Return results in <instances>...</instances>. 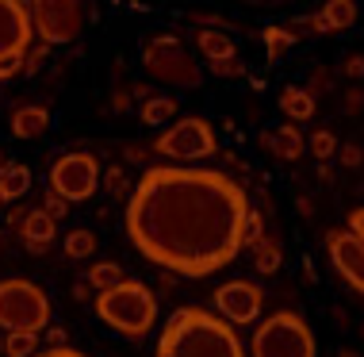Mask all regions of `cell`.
Segmentation results:
<instances>
[{
  "label": "cell",
  "mask_w": 364,
  "mask_h": 357,
  "mask_svg": "<svg viewBox=\"0 0 364 357\" xmlns=\"http://www.w3.org/2000/svg\"><path fill=\"white\" fill-rule=\"evenodd\" d=\"M250 196L223 170L157 165L127 200V238L146 262L176 276H211L238 257Z\"/></svg>",
  "instance_id": "1"
},
{
  "label": "cell",
  "mask_w": 364,
  "mask_h": 357,
  "mask_svg": "<svg viewBox=\"0 0 364 357\" xmlns=\"http://www.w3.org/2000/svg\"><path fill=\"white\" fill-rule=\"evenodd\" d=\"M157 357H250L238 326L208 307H181L157 338Z\"/></svg>",
  "instance_id": "2"
},
{
  "label": "cell",
  "mask_w": 364,
  "mask_h": 357,
  "mask_svg": "<svg viewBox=\"0 0 364 357\" xmlns=\"http://www.w3.org/2000/svg\"><path fill=\"white\" fill-rule=\"evenodd\" d=\"M96 315L123 338H146L157 323V296L142 281L123 276L119 284L96 296Z\"/></svg>",
  "instance_id": "3"
},
{
  "label": "cell",
  "mask_w": 364,
  "mask_h": 357,
  "mask_svg": "<svg viewBox=\"0 0 364 357\" xmlns=\"http://www.w3.org/2000/svg\"><path fill=\"white\" fill-rule=\"evenodd\" d=\"M139 54H142V66L154 81H161L169 88H200L203 85V66L184 46V38H176L169 31H157L150 38H142Z\"/></svg>",
  "instance_id": "4"
},
{
  "label": "cell",
  "mask_w": 364,
  "mask_h": 357,
  "mask_svg": "<svg viewBox=\"0 0 364 357\" xmlns=\"http://www.w3.org/2000/svg\"><path fill=\"white\" fill-rule=\"evenodd\" d=\"M250 357H318V342L303 315L277 311L257 323L250 338Z\"/></svg>",
  "instance_id": "5"
},
{
  "label": "cell",
  "mask_w": 364,
  "mask_h": 357,
  "mask_svg": "<svg viewBox=\"0 0 364 357\" xmlns=\"http://www.w3.org/2000/svg\"><path fill=\"white\" fill-rule=\"evenodd\" d=\"M0 326L4 331H46L50 326V296L27 276L0 281Z\"/></svg>",
  "instance_id": "6"
},
{
  "label": "cell",
  "mask_w": 364,
  "mask_h": 357,
  "mask_svg": "<svg viewBox=\"0 0 364 357\" xmlns=\"http://www.w3.org/2000/svg\"><path fill=\"white\" fill-rule=\"evenodd\" d=\"M31 0H0V81L23 73L27 51L35 46Z\"/></svg>",
  "instance_id": "7"
},
{
  "label": "cell",
  "mask_w": 364,
  "mask_h": 357,
  "mask_svg": "<svg viewBox=\"0 0 364 357\" xmlns=\"http://www.w3.org/2000/svg\"><path fill=\"white\" fill-rule=\"evenodd\" d=\"M154 154L169 162H203L219 154V135L203 115H181L176 123H165V131L154 138Z\"/></svg>",
  "instance_id": "8"
},
{
  "label": "cell",
  "mask_w": 364,
  "mask_h": 357,
  "mask_svg": "<svg viewBox=\"0 0 364 357\" xmlns=\"http://www.w3.org/2000/svg\"><path fill=\"white\" fill-rule=\"evenodd\" d=\"M35 35L46 46H70L85 31V4L81 0H31Z\"/></svg>",
  "instance_id": "9"
},
{
  "label": "cell",
  "mask_w": 364,
  "mask_h": 357,
  "mask_svg": "<svg viewBox=\"0 0 364 357\" xmlns=\"http://www.w3.org/2000/svg\"><path fill=\"white\" fill-rule=\"evenodd\" d=\"M100 177H104L100 162L88 150H70L50 165V188L58 196H65L70 204H85L100 188Z\"/></svg>",
  "instance_id": "10"
},
{
  "label": "cell",
  "mask_w": 364,
  "mask_h": 357,
  "mask_svg": "<svg viewBox=\"0 0 364 357\" xmlns=\"http://www.w3.org/2000/svg\"><path fill=\"white\" fill-rule=\"evenodd\" d=\"M261 307H264V292L253 281H226L215 289V311H219L223 319H230L234 326L257 323Z\"/></svg>",
  "instance_id": "11"
},
{
  "label": "cell",
  "mask_w": 364,
  "mask_h": 357,
  "mask_svg": "<svg viewBox=\"0 0 364 357\" xmlns=\"http://www.w3.org/2000/svg\"><path fill=\"white\" fill-rule=\"evenodd\" d=\"M326 250H330V262L333 269H338V276H346L349 289L364 292V242L357 234L349 231H330L326 238Z\"/></svg>",
  "instance_id": "12"
},
{
  "label": "cell",
  "mask_w": 364,
  "mask_h": 357,
  "mask_svg": "<svg viewBox=\"0 0 364 357\" xmlns=\"http://www.w3.org/2000/svg\"><path fill=\"white\" fill-rule=\"evenodd\" d=\"M261 146L272 157H280V162H295V157L307 154V138H303V131L295 123H280L272 131H261Z\"/></svg>",
  "instance_id": "13"
},
{
  "label": "cell",
  "mask_w": 364,
  "mask_h": 357,
  "mask_svg": "<svg viewBox=\"0 0 364 357\" xmlns=\"http://www.w3.org/2000/svg\"><path fill=\"white\" fill-rule=\"evenodd\" d=\"M19 234H23V242H27L31 254H43L46 246L54 242V234H58V219L46 212V207H35V212L23 215V231Z\"/></svg>",
  "instance_id": "14"
},
{
  "label": "cell",
  "mask_w": 364,
  "mask_h": 357,
  "mask_svg": "<svg viewBox=\"0 0 364 357\" xmlns=\"http://www.w3.org/2000/svg\"><path fill=\"white\" fill-rule=\"evenodd\" d=\"M50 127V112L43 104H23L12 112V135L16 138H43Z\"/></svg>",
  "instance_id": "15"
},
{
  "label": "cell",
  "mask_w": 364,
  "mask_h": 357,
  "mask_svg": "<svg viewBox=\"0 0 364 357\" xmlns=\"http://www.w3.org/2000/svg\"><path fill=\"white\" fill-rule=\"evenodd\" d=\"M280 112L291 119V123H307L314 115V93L307 85H284L280 88Z\"/></svg>",
  "instance_id": "16"
},
{
  "label": "cell",
  "mask_w": 364,
  "mask_h": 357,
  "mask_svg": "<svg viewBox=\"0 0 364 357\" xmlns=\"http://www.w3.org/2000/svg\"><path fill=\"white\" fill-rule=\"evenodd\" d=\"M196 51H200L208 62H223V58H238V46L226 31H211V27H200L196 31Z\"/></svg>",
  "instance_id": "17"
},
{
  "label": "cell",
  "mask_w": 364,
  "mask_h": 357,
  "mask_svg": "<svg viewBox=\"0 0 364 357\" xmlns=\"http://www.w3.org/2000/svg\"><path fill=\"white\" fill-rule=\"evenodd\" d=\"M31 188V170L23 162H8L0 173V204H16L19 196H27Z\"/></svg>",
  "instance_id": "18"
},
{
  "label": "cell",
  "mask_w": 364,
  "mask_h": 357,
  "mask_svg": "<svg viewBox=\"0 0 364 357\" xmlns=\"http://www.w3.org/2000/svg\"><path fill=\"white\" fill-rule=\"evenodd\" d=\"M139 119H142L146 127H165V123H173V119H176V100H173V96H165V93L142 96Z\"/></svg>",
  "instance_id": "19"
},
{
  "label": "cell",
  "mask_w": 364,
  "mask_h": 357,
  "mask_svg": "<svg viewBox=\"0 0 364 357\" xmlns=\"http://www.w3.org/2000/svg\"><path fill=\"white\" fill-rule=\"evenodd\" d=\"M318 16L326 19L330 31H349V27L357 24V0H326V4L318 8Z\"/></svg>",
  "instance_id": "20"
},
{
  "label": "cell",
  "mask_w": 364,
  "mask_h": 357,
  "mask_svg": "<svg viewBox=\"0 0 364 357\" xmlns=\"http://www.w3.org/2000/svg\"><path fill=\"white\" fill-rule=\"evenodd\" d=\"M250 250H253V269H257L261 276H272V273L280 269L284 250H280V242H277V238H269V234H264L261 242H253V246H250Z\"/></svg>",
  "instance_id": "21"
},
{
  "label": "cell",
  "mask_w": 364,
  "mask_h": 357,
  "mask_svg": "<svg viewBox=\"0 0 364 357\" xmlns=\"http://www.w3.org/2000/svg\"><path fill=\"white\" fill-rule=\"evenodd\" d=\"M295 35L291 27H264L261 31V43H264V51H269V62H284V54L295 46Z\"/></svg>",
  "instance_id": "22"
},
{
  "label": "cell",
  "mask_w": 364,
  "mask_h": 357,
  "mask_svg": "<svg viewBox=\"0 0 364 357\" xmlns=\"http://www.w3.org/2000/svg\"><path fill=\"white\" fill-rule=\"evenodd\" d=\"M62 254L70 257V262H81V257L96 254V234L85 231V227H77V231H70L62 238Z\"/></svg>",
  "instance_id": "23"
},
{
  "label": "cell",
  "mask_w": 364,
  "mask_h": 357,
  "mask_svg": "<svg viewBox=\"0 0 364 357\" xmlns=\"http://www.w3.org/2000/svg\"><path fill=\"white\" fill-rule=\"evenodd\" d=\"M38 334L35 331H4V357H35Z\"/></svg>",
  "instance_id": "24"
},
{
  "label": "cell",
  "mask_w": 364,
  "mask_h": 357,
  "mask_svg": "<svg viewBox=\"0 0 364 357\" xmlns=\"http://www.w3.org/2000/svg\"><path fill=\"white\" fill-rule=\"evenodd\" d=\"M85 281L92 284L96 292H104V289H112V284H119V281H123V269H119L115 262H96L92 269L85 273Z\"/></svg>",
  "instance_id": "25"
},
{
  "label": "cell",
  "mask_w": 364,
  "mask_h": 357,
  "mask_svg": "<svg viewBox=\"0 0 364 357\" xmlns=\"http://www.w3.org/2000/svg\"><path fill=\"white\" fill-rule=\"evenodd\" d=\"M338 146H341V143H338L330 131H314V135L307 138V154L318 157V162H330V157L338 154Z\"/></svg>",
  "instance_id": "26"
},
{
  "label": "cell",
  "mask_w": 364,
  "mask_h": 357,
  "mask_svg": "<svg viewBox=\"0 0 364 357\" xmlns=\"http://www.w3.org/2000/svg\"><path fill=\"white\" fill-rule=\"evenodd\" d=\"M288 27H291L295 35H333L322 16H299V19H291Z\"/></svg>",
  "instance_id": "27"
},
{
  "label": "cell",
  "mask_w": 364,
  "mask_h": 357,
  "mask_svg": "<svg viewBox=\"0 0 364 357\" xmlns=\"http://www.w3.org/2000/svg\"><path fill=\"white\" fill-rule=\"evenodd\" d=\"M100 185H104L112 196H119V192H127V188H131V177H127L123 165H112V170H107V173L100 177Z\"/></svg>",
  "instance_id": "28"
},
{
  "label": "cell",
  "mask_w": 364,
  "mask_h": 357,
  "mask_svg": "<svg viewBox=\"0 0 364 357\" xmlns=\"http://www.w3.org/2000/svg\"><path fill=\"white\" fill-rule=\"evenodd\" d=\"M264 238V219H261V212H250V219H245V234H242V246L250 250L253 242H261Z\"/></svg>",
  "instance_id": "29"
},
{
  "label": "cell",
  "mask_w": 364,
  "mask_h": 357,
  "mask_svg": "<svg viewBox=\"0 0 364 357\" xmlns=\"http://www.w3.org/2000/svg\"><path fill=\"white\" fill-rule=\"evenodd\" d=\"M46 54H50V46H46V43H35L31 51H27V62H23V77L38 73V69H43V62H46Z\"/></svg>",
  "instance_id": "30"
},
{
  "label": "cell",
  "mask_w": 364,
  "mask_h": 357,
  "mask_svg": "<svg viewBox=\"0 0 364 357\" xmlns=\"http://www.w3.org/2000/svg\"><path fill=\"white\" fill-rule=\"evenodd\" d=\"M208 69L215 77H245V66L234 62V58H223V62H208Z\"/></svg>",
  "instance_id": "31"
},
{
  "label": "cell",
  "mask_w": 364,
  "mask_h": 357,
  "mask_svg": "<svg viewBox=\"0 0 364 357\" xmlns=\"http://www.w3.org/2000/svg\"><path fill=\"white\" fill-rule=\"evenodd\" d=\"M338 157H341V165H346V170H357V165L364 162L360 146H353V143H346V146H338Z\"/></svg>",
  "instance_id": "32"
},
{
  "label": "cell",
  "mask_w": 364,
  "mask_h": 357,
  "mask_svg": "<svg viewBox=\"0 0 364 357\" xmlns=\"http://www.w3.org/2000/svg\"><path fill=\"white\" fill-rule=\"evenodd\" d=\"M43 207L54 215V219H62V215L70 212V200H65V196H58L54 188H50V192H46V204H43Z\"/></svg>",
  "instance_id": "33"
},
{
  "label": "cell",
  "mask_w": 364,
  "mask_h": 357,
  "mask_svg": "<svg viewBox=\"0 0 364 357\" xmlns=\"http://www.w3.org/2000/svg\"><path fill=\"white\" fill-rule=\"evenodd\" d=\"M341 69H346V77H353V81H364V58L360 54H349Z\"/></svg>",
  "instance_id": "34"
},
{
  "label": "cell",
  "mask_w": 364,
  "mask_h": 357,
  "mask_svg": "<svg viewBox=\"0 0 364 357\" xmlns=\"http://www.w3.org/2000/svg\"><path fill=\"white\" fill-rule=\"evenodd\" d=\"M35 357H85L81 350H70V346H50V350H38Z\"/></svg>",
  "instance_id": "35"
},
{
  "label": "cell",
  "mask_w": 364,
  "mask_h": 357,
  "mask_svg": "<svg viewBox=\"0 0 364 357\" xmlns=\"http://www.w3.org/2000/svg\"><path fill=\"white\" fill-rule=\"evenodd\" d=\"M349 231L364 242V207H357V212H349Z\"/></svg>",
  "instance_id": "36"
},
{
  "label": "cell",
  "mask_w": 364,
  "mask_h": 357,
  "mask_svg": "<svg viewBox=\"0 0 364 357\" xmlns=\"http://www.w3.org/2000/svg\"><path fill=\"white\" fill-rule=\"evenodd\" d=\"M65 338H70L65 326H46V342H50V346H65Z\"/></svg>",
  "instance_id": "37"
},
{
  "label": "cell",
  "mask_w": 364,
  "mask_h": 357,
  "mask_svg": "<svg viewBox=\"0 0 364 357\" xmlns=\"http://www.w3.org/2000/svg\"><path fill=\"white\" fill-rule=\"evenodd\" d=\"M127 157H131V162H146V150H142V146H127Z\"/></svg>",
  "instance_id": "38"
},
{
  "label": "cell",
  "mask_w": 364,
  "mask_h": 357,
  "mask_svg": "<svg viewBox=\"0 0 364 357\" xmlns=\"http://www.w3.org/2000/svg\"><path fill=\"white\" fill-rule=\"evenodd\" d=\"M88 289H92V284H73V296L77 300H88Z\"/></svg>",
  "instance_id": "39"
},
{
  "label": "cell",
  "mask_w": 364,
  "mask_h": 357,
  "mask_svg": "<svg viewBox=\"0 0 364 357\" xmlns=\"http://www.w3.org/2000/svg\"><path fill=\"white\" fill-rule=\"evenodd\" d=\"M338 357H364V353H357L353 346H341V350H338Z\"/></svg>",
  "instance_id": "40"
},
{
  "label": "cell",
  "mask_w": 364,
  "mask_h": 357,
  "mask_svg": "<svg viewBox=\"0 0 364 357\" xmlns=\"http://www.w3.org/2000/svg\"><path fill=\"white\" fill-rule=\"evenodd\" d=\"M4 165H8V154H4V150H0V173H4Z\"/></svg>",
  "instance_id": "41"
},
{
  "label": "cell",
  "mask_w": 364,
  "mask_h": 357,
  "mask_svg": "<svg viewBox=\"0 0 364 357\" xmlns=\"http://www.w3.org/2000/svg\"><path fill=\"white\" fill-rule=\"evenodd\" d=\"M0 357H4V326H0Z\"/></svg>",
  "instance_id": "42"
}]
</instances>
